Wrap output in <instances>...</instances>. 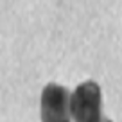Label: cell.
<instances>
[{
	"instance_id": "1",
	"label": "cell",
	"mask_w": 122,
	"mask_h": 122,
	"mask_svg": "<svg viewBox=\"0 0 122 122\" xmlns=\"http://www.w3.org/2000/svg\"><path fill=\"white\" fill-rule=\"evenodd\" d=\"M70 113L76 122H101L102 93L97 83L84 81L74 90L70 101Z\"/></svg>"
},
{
	"instance_id": "2",
	"label": "cell",
	"mask_w": 122,
	"mask_h": 122,
	"mask_svg": "<svg viewBox=\"0 0 122 122\" xmlns=\"http://www.w3.org/2000/svg\"><path fill=\"white\" fill-rule=\"evenodd\" d=\"M70 101L72 95L61 84H47L41 92L40 113L41 122H68L70 118Z\"/></svg>"
},
{
	"instance_id": "3",
	"label": "cell",
	"mask_w": 122,
	"mask_h": 122,
	"mask_svg": "<svg viewBox=\"0 0 122 122\" xmlns=\"http://www.w3.org/2000/svg\"><path fill=\"white\" fill-rule=\"evenodd\" d=\"M101 122H111V120H108V118H104V120H101Z\"/></svg>"
}]
</instances>
